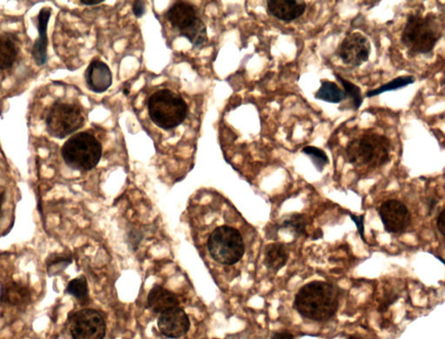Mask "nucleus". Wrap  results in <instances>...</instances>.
<instances>
[{
	"instance_id": "1",
	"label": "nucleus",
	"mask_w": 445,
	"mask_h": 339,
	"mask_svg": "<svg viewBox=\"0 0 445 339\" xmlns=\"http://www.w3.org/2000/svg\"><path fill=\"white\" fill-rule=\"evenodd\" d=\"M341 290L324 281H312L300 289L293 307L302 318L314 322H327L338 313Z\"/></svg>"
},
{
	"instance_id": "2",
	"label": "nucleus",
	"mask_w": 445,
	"mask_h": 339,
	"mask_svg": "<svg viewBox=\"0 0 445 339\" xmlns=\"http://www.w3.org/2000/svg\"><path fill=\"white\" fill-rule=\"evenodd\" d=\"M443 33V24L436 14H412L402 30L401 42L411 55L429 54L434 50Z\"/></svg>"
},
{
	"instance_id": "3",
	"label": "nucleus",
	"mask_w": 445,
	"mask_h": 339,
	"mask_svg": "<svg viewBox=\"0 0 445 339\" xmlns=\"http://www.w3.org/2000/svg\"><path fill=\"white\" fill-rule=\"evenodd\" d=\"M147 109L154 124L166 130L180 126L189 113L184 99L169 89L157 91L150 95Z\"/></svg>"
},
{
	"instance_id": "4",
	"label": "nucleus",
	"mask_w": 445,
	"mask_h": 339,
	"mask_svg": "<svg viewBox=\"0 0 445 339\" xmlns=\"http://www.w3.org/2000/svg\"><path fill=\"white\" fill-rule=\"evenodd\" d=\"M62 157L68 167L88 172L99 165L102 157V145L94 135L82 132L73 135L61 150Z\"/></svg>"
},
{
	"instance_id": "5",
	"label": "nucleus",
	"mask_w": 445,
	"mask_h": 339,
	"mask_svg": "<svg viewBox=\"0 0 445 339\" xmlns=\"http://www.w3.org/2000/svg\"><path fill=\"white\" fill-rule=\"evenodd\" d=\"M390 141L381 135L368 133L353 138L346 149V159L355 167H381L390 160Z\"/></svg>"
},
{
	"instance_id": "6",
	"label": "nucleus",
	"mask_w": 445,
	"mask_h": 339,
	"mask_svg": "<svg viewBox=\"0 0 445 339\" xmlns=\"http://www.w3.org/2000/svg\"><path fill=\"white\" fill-rule=\"evenodd\" d=\"M165 16L180 35L187 38L196 48L207 41V29L202 19L197 16V10L192 4L177 1L166 11Z\"/></svg>"
},
{
	"instance_id": "7",
	"label": "nucleus",
	"mask_w": 445,
	"mask_h": 339,
	"mask_svg": "<svg viewBox=\"0 0 445 339\" xmlns=\"http://www.w3.org/2000/svg\"><path fill=\"white\" fill-rule=\"evenodd\" d=\"M207 246L212 259L224 265L237 264L246 252L241 233L228 226L216 228L208 238Z\"/></svg>"
},
{
	"instance_id": "8",
	"label": "nucleus",
	"mask_w": 445,
	"mask_h": 339,
	"mask_svg": "<svg viewBox=\"0 0 445 339\" xmlns=\"http://www.w3.org/2000/svg\"><path fill=\"white\" fill-rule=\"evenodd\" d=\"M84 123L83 111L76 104L54 103L45 117L48 133L60 140L82 128Z\"/></svg>"
},
{
	"instance_id": "9",
	"label": "nucleus",
	"mask_w": 445,
	"mask_h": 339,
	"mask_svg": "<svg viewBox=\"0 0 445 339\" xmlns=\"http://www.w3.org/2000/svg\"><path fill=\"white\" fill-rule=\"evenodd\" d=\"M69 330L72 339H104L106 323L100 311L83 309L70 316Z\"/></svg>"
},
{
	"instance_id": "10",
	"label": "nucleus",
	"mask_w": 445,
	"mask_h": 339,
	"mask_svg": "<svg viewBox=\"0 0 445 339\" xmlns=\"http://www.w3.org/2000/svg\"><path fill=\"white\" fill-rule=\"evenodd\" d=\"M370 52L368 38L361 33H352L344 38L336 54L344 65L359 67L368 61Z\"/></svg>"
},
{
	"instance_id": "11",
	"label": "nucleus",
	"mask_w": 445,
	"mask_h": 339,
	"mask_svg": "<svg viewBox=\"0 0 445 339\" xmlns=\"http://www.w3.org/2000/svg\"><path fill=\"white\" fill-rule=\"evenodd\" d=\"M378 214L387 233H402L411 226V211L400 200H387L379 207Z\"/></svg>"
},
{
	"instance_id": "12",
	"label": "nucleus",
	"mask_w": 445,
	"mask_h": 339,
	"mask_svg": "<svg viewBox=\"0 0 445 339\" xmlns=\"http://www.w3.org/2000/svg\"><path fill=\"white\" fill-rule=\"evenodd\" d=\"M160 333L166 338L177 339L185 336L191 327L188 315L180 306L161 313L158 321Z\"/></svg>"
},
{
	"instance_id": "13",
	"label": "nucleus",
	"mask_w": 445,
	"mask_h": 339,
	"mask_svg": "<svg viewBox=\"0 0 445 339\" xmlns=\"http://www.w3.org/2000/svg\"><path fill=\"white\" fill-rule=\"evenodd\" d=\"M84 79L89 90L95 94H104L111 86L112 73L103 61L94 60L84 72Z\"/></svg>"
},
{
	"instance_id": "14",
	"label": "nucleus",
	"mask_w": 445,
	"mask_h": 339,
	"mask_svg": "<svg viewBox=\"0 0 445 339\" xmlns=\"http://www.w3.org/2000/svg\"><path fill=\"white\" fill-rule=\"evenodd\" d=\"M51 15L52 9H50V7H44V9L40 10L37 18L38 37L34 42L32 56L34 62L36 63L38 67L45 65L48 60V27Z\"/></svg>"
},
{
	"instance_id": "15",
	"label": "nucleus",
	"mask_w": 445,
	"mask_h": 339,
	"mask_svg": "<svg viewBox=\"0 0 445 339\" xmlns=\"http://www.w3.org/2000/svg\"><path fill=\"white\" fill-rule=\"evenodd\" d=\"M267 10L278 21L291 23L303 16L307 4L302 0H269Z\"/></svg>"
},
{
	"instance_id": "16",
	"label": "nucleus",
	"mask_w": 445,
	"mask_h": 339,
	"mask_svg": "<svg viewBox=\"0 0 445 339\" xmlns=\"http://www.w3.org/2000/svg\"><path fill=\"white\" fill-rule=\"evenodd\" d=\"M31 299L32 294L25 284L9 281L0 286V303L10 306H23L28 304Z\"/></svg>"
},
{
	"instance_id": "17",
	"label": "nucleus",
	"mask_w": 445,
	"mask_h": 339,
	"mask_svg": "<svg viewBox=\"0 0 445 339\" xmlns=\"http://www.w3.org/2000/svg\"><path fill=\"white\" fill-rule=\"evenodd\" d=\"M147 302L153 313L160 314L172 308L180 306L176 295L160 284H156L150 291Z\"/></svg>"
},
{
	"instance_id": "18",
	"label": "nucleus",
	"mask_w": 445,
	"mask_h": 339,
	"mask_svg": "<svg viewBox=\"0 0 445 339\" xmlns=\"http://www.w3.org/2000/svg\"><path fill=\"white\" fill-rule=\"evenodd\" d=\"M264 265L269 271L278 272L285 267L289 260L287 248L282 243H273L265 249Z\"/></svg>"
},
{
	"instance_id": "19",
	"label": "nucleus",
	"mask_w": 445,
	"mask_h": 339,
	"mask_svg": "<svg viewBox=\"0 0 445 339\" xmlns=\"http://www.w3.org/2000/svg\"><path fill=\"white\" fill-rule=\"evenodd\" d=\"M18 54V48L14 36L10 33L0 34V71L13 67Z\"/></svg>"
},
{
	"instance_id": "20",
	"label": "nucleus",
	"mask_w": 445,
	"mask_h": 339,
	"mask_svg": "<svg viewBox=\"0 0 445 339\" xmlns=\"http://www.w3.org/2000/svg\"><path fill=\"white\" fill-rule=\"evenodd\" d=\"M307 217L302 213H292L286 216L280 225L276 226V230H289L295 238L308 236L307 232Z\"/></svg>"
},
{
	"instance_id": "21",
	"label": "nucleus",
	"mask_w": 445,
	"mask_h": 339,
	"mask_svg": "<svg viewBox=\"0 0 445 339\" xmlns=\"http://www.w3.org/2000/svg\"><path fill=\"white\" fill-rule=\"evenodd\" d=\"M315 99L331 104H339L346 99V94L335 82L321 81V87L315 94Z\"/></svg>"
},
{
	"instance_id": "22",
	"label": "nucleus",
	"mask_w": 445,
	"mask_h": 339,
	"mask_svg": "<svg viewBox=\"0 0 445 339\" xmlns=\"http://www.w3.org/2000/svg\"><path fill=\"white\" fill-rule=\"evenodd\" d=\"M72 254L52 253L45 260L46 272L49 277L59 276L72 263Z\"/></svg>"
},
{
	"instance_id": "23",
	"label": "nucleus",
	"mask_w": 445,
	"mask_h": 339,
	"mask_svg": "<svg viewBox=\"0 0 445 339\" xmlns=\"http://www.w3.org/2000/svg\"><path fill=\"white\" fill-rule=\"evenodd\" d=\"M416 79L413 76H400L397 78H395L392 80L389 81L388 83L382 84L381 87L376 88V89L367 91L366 92V98H373L376 96L385 94V92L392 91L400 90L401 88H405L415 83Z\"/></svg>"
},
{
	"instance_id": "24",
	"label": "nucleus",
	"mask_w": 445,
	"mask_h": 339,
	"mask_svg": "<svg viewBox=\"0 0 445 339\" xmlns=\"http://www.w3.org/2000/svg\"><path fill=\"white\" fill-rule=\"evenodd\" d=\"M67 294L71 295L81 304H87L89 301V289L87 277L79 276L70 281L67 284Z\"/></svg>"
},
{
	"instance_id": "25",
	"label": "nucleus",
	"mask_w": 445,
	"mask_h": 339,
	"mask_svg": "<svg viewBox=\"0 0 445 339\" xmlns=\"http://www.w3.org/2000/svg\"><path fill=\"white\" fill-rule=\"evenodd\" d=\"M336 79H338L340 84L344 87V94H346V99L351 100L352 106L353 109L357 111L363 105V98L362 96L361 89L360 87L352 82L350 80L344 79L341 75L336 74L335 73Z\"/></svg>"
},
{
	"instance_id": "26",
	"label": "nucleus",
	"mask_w": 445,
	"mask_h": 339,
	"mask_svg": "<svg viewBox=\"0 0 445 339\" xmlns=\"http://www.w3.org/2000/svg\"><path fill=\"white\" fill-rule=\"evenodd\" d=\"M302 152L311 159L317 172H322L326 165L330 163V160H329L326 152L322 149L316 148V146H305V148L302 149Z\"/></svg>"
},
{
	"instance_id": "27",
	"label": "nucleus",
	"mask_w": 445,
	"mask_h": 339,
	"mask_svg": "<svg viewBox=\"0 0 445 339\" xmlns=\"http://www.w3.org/2000/svg\"><path fill=\"white\" fill-rule=\"evenodd\" d=\"M400 294L394 291H386L378 308V311L380 314H384L388 311L389 308L396 303L400 299Z\"/></svg>"
},
{
	"instance_id": "28",
	"label": "nucleus",
	"mask_w": 445,
	"mask_h": 339,
	"mask_svg": "<svg viewBox=\"0 0 445 339\" xmlns=\"http://www.w3.org/2000/svg\"><path fill=\"white\" fill-rule=\"evenodd\" d=\"M351 219L357 226L358 232L361 240L366 243L365 237V215H355L349 213Z\"/></svg>"
},
{
	"instance_id": "29",
	"label": "nucleus",
	"mask_w": 445,
	"mask_h": 339,
	"mask_svg": "<svg viewBox=\"0 0 445 339\" xmlns=\"http://www.w3.org/2000/svg\"><path fill=\"white\" fill-rule=\"evenodd\" d=\"M145 4L143 1H135L133 5V13L136 18H142L145 13Z\"/></svg>"
},
{
	"instance_id": "30",
	"label": "nucleus",
	"mask_w": 445,
	"mask_h": 339,
	"mask_svg": "<svg viewBox=\"0 0 445 339\" xmlns=\"http://www.w3.org/2000/svg\"><path fill=\"white\" fill-rule=\"evenodd\" d=\"M270 339H294V336L290 331L284 330L273 333Z\"/></svg>"
},
{
	"instance_id": "31",
	"label": "nucleus",
	"mask_w": 445,
	"mask_h": 339,
	"mask_svg": "<svg viewBox=\"0 0 445 339\" xmlns=\"http://www.w3.org/2000/svg\"><path fill=\"white\" fill-rule=\"evenodd\" d=\"M444 225H445L444 210L443 209L442 211H440L436 218L437 230H439V232L440 233L441 235H442L443 237L444 236V226H445Z\"/></svg>"
},
{
	"instance_id": "32",
	"label": "nucleus",
	"mask_w": 445,
	"mask_h": 339,
	"mask_svg": "<svg viewBox=\"0 0 445 339\" xmlns=\"http://www.w3.org/2000/svg\"><path fill=\"white\" fill-rule=\"evenodd\" d=\"M437 201L436 199L431 198L427 200V210H428V216H431L434 211L435 208L436 207Z\"/></svg>"
},
{
	"instance_id": "33",
	"label": "nucleus",
	"mask_w": 445,
	"mask_h": 339,
	"mask_svg": "<svg viewBox=\"0 0 445 339\" xmlns=\"http://www.w3.org/2000/svg\"><path fill=\"white\" fill-rule=\"evenodd\" d=\"M324 233L323 230L321 229H317L314 233L312 235V240H320L321 238H323Z\"/></svg>"
},
{
	"instance_id": "34",
	"label": "nucleus",
	"mask_w": 445,
	"mask_h": 339,
	"mask_svg": "<svg viewBox=\"0 0 445 339\" xmlns=\"http://www.w3.org/2000/svg\"><path fill=\"white\" fill-rule=\"evenodd\" d=\"M103 2V0H99V1H86V0H82V1H80V4H82V5L84 6H92L99 5V4H101Z\"/></svg>"
},
{
	"instance_id": "35",
	"label": "nucleus",
	"mask_w": 445,
	"mask_h": 339,
	"mask_svg": "<svg viewBox=\"0 0 445 339\" xmlns=\"http://www.w3.org/2000/svg\"><path fill=\"white\" fill-rule=\"evenodd\" d=\"M4 203V195L0 192V210H1L2 206Z\"/></svg>"
},
{
	"instance_id": "36",
	"label": "nucleus",
	"mask_w": 445,
	"mask_h": 339,
	"mask_svg": "<svg viewBox=\"0 0 445 339\" xmlns=\"http://www.w3.org/2000/svg\"><path fill=\"white\" fill-rule=\"evenodd\" d=\"M347 339H363L361 337L357 336V335H351Z\"/></svg>"
}]
</instances>
